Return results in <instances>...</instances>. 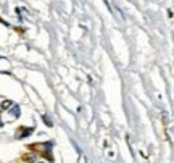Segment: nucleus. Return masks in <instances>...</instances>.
I'll return each mask as SVG.
<instances>
[{"instance_id": "f03ea898", "label": "nucleus", "mask_w": 174, "mask_h": 163, "mask_svg": "<svg viewBox=\"0 0 174 163\" xmlns=\"http://www.w3.org/2000/svg\"><path fill=\"white\" fill-rule=\"evenodd\" d=\"M32 131H34V129H32V128H27V129H23V131L20 132V136H18V139H23V137H27V136H31V134H32Z\"/></svg>"}, {"instance_id": "7ed1b4c3", "label": "nucleus", "mask_w": 174, "mask_h": 163, "mask_svg": "<svg viewBox=\"0 0 174 163\" xmlns=\"http://www.w3.org/2000/svg\"><path fill=\"white\" fill-rule=\"evenodd\" d=\"M13 103H12V100H3L2 102V110H7V108H10Z\"/></svg>"}, {"instance_id": "39448f33", "label": "nucleus", "mask_w": 174, "mask_h": 163, "mask_svg": "<svg viewBox=\"0 0 174 163\" xmlns=\"http://www.w3.org/2000/svg\"><path fill=\"white\" fill-rule=\"evenodd\" d=\"M24 160H26V161H32V160H36V154H31V155L24 157Z\"/></svg>"}, {"instance_id": "f257e3e1", "label": "nucleus", "mask_w": 174, "mask_h": 163, "mask_svg": "<svg viewBox=\"0 0 174 163\" xmlns=\"http://www.w3.org/2000/svg\"><path fill=\"white\" fill-rule=\"evenodd\" d=\"M20 113H21V110H20L18 105H12V107H10V116H12L13 120L20 118Z\"/></svg>"}, {"instance_id": "423d86ee", "label": "nucleus", "mask_w": 174, "mask_h": 163, "mask_svg": "<svg viewBox=\"0 0 174 163\" xmlns=\"http://www.w3.org/2000/svg\"><path fill=\"white\" fill-rule=\"evenodd\" d=\"M3 126V123H2V120H0V128H2Z\"/></svg>"}, {"instance_id": "20e7f679", "label": "nucleus", "mask_w": 174, "mask_h": 163, "mask_svg": "<svg viewBox=\"0 0 174 163\" xmlns=\"http://www.w3.org/2000/svg\"><path fill=\"white\" fill-rule=\"evenodd\" d=\"M42 118H44V121H45V125L52 128V125H53V123H52V120H48V116H45V115H44Z\"/></svg>"}]
</instances>
